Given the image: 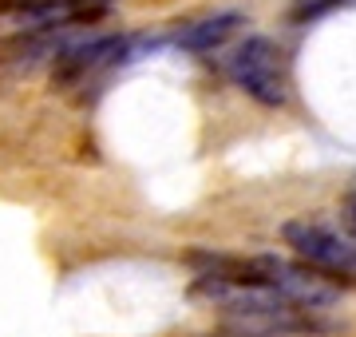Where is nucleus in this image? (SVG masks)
Listing matches in <instances>:
<instances>
[{
	"label": "nucleus",
	"instance_id": "7",
	"mask_svg": "<svg viewBox=\"0 0 356 337\" xmlns=\"http://www.w3.org/2000/svg\"><path fill=\"white\" fill-rule=\"evenodd\" d=\"M353 207H356V203H353Z\"/></svg>",
	"mask_w": 356,
	"mask_h": 337
},
{
	"label": "nucleus",
	"instance_id": "3",
	"mask_svg": "<svg viewBox=\"0 0 356 337\" xmlns=\"http://www.w3.org/2000/svg\"><path fill=\"white\" fill-rule=\"evenodd\" d=\"M123 52H127V40L123 36H91V40H83V44H64L60 56H56L51 79H56V84H79V79L91 76L95 68L115 64Z\"/></svg>",
	"mask_w": 356,
	"mask_h": 337
},
{
	"label": "nucleus",
	"instance_id": "1",
	"mask_svg": "<svg viewBox=\"0 0 356 337\" xmlns=\"http://www.w3.org/2000/svg\"><path fill=\"white\" fill-rule=\"evenodd\" d=\"M226 76L234 79L250 100H257L261 107H281L289 100L285 60H281V48L269 36L242 40L226 60Z\"/></svg>",
	"mask_w": 356,
	"mask_h": 337
},
{
	"label": "nucleus",
	"instance_id": "6",
	"mask_svg": "<svg viewBox=\"0 0 356 337\" xmlns=\"http://www.w3.org/2000/svg\"><path fill=\"white\" fill-rule=\"evenodd\" d=\"M222 337H257V334H222Z\"/></svg>",
	"mask_w": 356,
	"mask_h": 337
},
{
	"label": "nucleus",
	"instance_id": "5",
	"mask_svg": "<svg viewBox=\"0 0 356 337\" xmlns=\"http://www.w3.org/2000/svg\"><path fill=\"white\" fill-rule=\"evenodd\" d=\"M337 4H348V0H297L289 8V20L293 24H309V20H317V16L332 13Z\"/></svg>",
	"mask_w": 356,
	"mask_h": 337
},
{
	"label": "nucleus",
	"instance_id": "2",
	"mask_svg": "<svg viewBox=\"0 0 356 337\" xmlns=\"http://www.w3.org/2000/svg\"><path fill=\"white\" fill-rule=\"evenodd\" d=\"M281 238L285 246H293L309 266H317L321 274H341V278H353L356 274V246L337 234L325 222L313 219H289L281 226Z\"/></svg>",
	"mask_w": 356,
	"mask_h": 337
},
{
	"label": "nucleus",
	"instance_id": "4",
	"mask_svg": "<svg viewBox=\"0 0 356 337\" xmlns=\"http://www.w3.org/2000/svg\"><path fill=\"white\" fill-rule=\"evenodd\" d=\"M238 28H242V13H214L206 20H194V24L182 28L178 32V48L182 52H214Z\"/></svg>",
	"mask_w": 356,
	"mask_h": 337
}]
</instances>
